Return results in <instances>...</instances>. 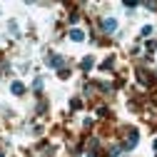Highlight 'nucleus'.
I'll use <instances>...</instances> for the list:
<instances>
[{
  "instance_id": "nucleus-8",
  "label": "nucleus",
  "mask_w": 157,
  "mask_h": 157,
  "mask_svg": "<svg viewBox=\"0 0 157 157\" xmlns=\"http://www.w3.org/2000/svg\"><path fill=\"white\" fill-rule=\"evenodd\" d=\"M150 35H152V28L145 25V28H142V37H150Z\"/></svg>"
},
{
  "instance_id": "nucleus-6",
  "label": "nucleus",
  "mask_w": 157,
  "mask_h": 157,
  "mask_svg": "<svg viewBox=\"0 0 157 157\" xmlns=\"http://www.w3.org/2000/svg\"><path fill=\"white\" fill-rule=\"evenodd\" d=\"M92 65H95V60H92V57H85V60L80 63V67H82V70H90Z\"/></svg>"
},
{
  "instance_id": "nucleus-7",
  "label": "nucleus",
  "mask_w": 157,
  "mask_h": 157,
  "mask_svg": "<svg viewBox=\"0 0 157 157\" xmlns=\"http://www.w3.org/2000/svg\"><path fill=\"white\" fill-rule=\"evenodd\" d=\"M33 87H35V92H40V87H43V77H37V80H35V85H33Z\"/></svg>"
},
{
  "instance_id": "nucleus-10",
  "label": "nucleus",
  "mask_w": 157,
  "mask_h": 157,
  "mask_svg": "<svg viewBox=\"0 0 157 157\" xmlns=\"http://www.w3.org/2000/svg\"><path fill=\"white\" fill-rule=\"evenodd\" d=\"M0 157H5V155H0Z\"/></svg>"
},
{
  "instance_id": "nucleus-4",
  "label": "nucleus",
  "mask_w": 157,
  "mask_h": 157,
  "mask_svg": "<svg viewBox=\"0 0 157 157\" xmlns=\"http://www.w3.org/2000/svg\"><path fill=\"white\" fill-rule=\"evenodd\" d=\"M117 28V20H112V17H105L102 20V30H107V33H112Z\"/></svg>"
},
{
  "instance_id": "nucleus-5",
  "label": "nucleus",
  "mask_w": 157,
  "mask_h": 157,
  "mask_svg": "<svg viewBox=\"0 0 157 157\" xmlns=\"http://www.w3.org/2000/svg\"><path fill=\"white\" fill-rule=\"evenodd\" d=\"M70 37H72L75 43H82V40H85V33H82V30H70Z\"/></svg>"
},
{
  "instance_id": "nucleus-1",
  "label": "nucleus",
  "mask_w": 157,
  "mask_h": 157,
  "mask_svg": "<svg viewBox=\"0 0 157 157\" xmlns=\"http://www.w3.org/2000/svg\"><path fill=\"white\" fill-rule=\"evenodd\" d=\"M45 63H48V67H63L65 57H63V55H50V57H48Z\"/></svg>"
},
{
  "instance_id": "nucleus-2",
  "label": "nucleus",
  "mask_w": 157,
  "mask_h": 157,
  "mask_svg": "<svg viewBox=\"0 0 157 157\" xmlns=\"http://www.w3.org/2000/svg\"><path fill=\"white\" fill-rule=\"evenodd\" d=\"M137 140H140V137H137V132H130V137H127V142H125L122 147H125V150H132V147L137 145Z\"/></svg>"
},
{
  "instance_id": "nucleus-3",
  "label": "nucleus",
  "mask_w": 157,
  "mask_h": 157,
  "mask_svg": "<svg viewBox=\"0 0 157 157\" xmlns=\"http://www.w3.org/2000/svg\"><path fill=\"white\" fill-rule=\"evenodd\" d=\"M10 92H13V95H23V92H25V85H23L20 80H15V82L10 85Z\"/></svg>"
},
{
  "instance_id": "nucleus-9",
  "label": "nucleus",
  "mask_w": 157,
  "mask_h": 157,
  "mask_svg": "<svg viewBox=\"0 0 157 157\" xmlns=\"http://www.w3.org/2000/svg\"><path fill=\"white\" fill-rule=\"evenodd\" d=\"M110 157H120V147H112L110 150Z\"/></svg>"
}]
</instances>
